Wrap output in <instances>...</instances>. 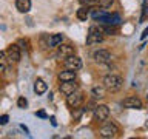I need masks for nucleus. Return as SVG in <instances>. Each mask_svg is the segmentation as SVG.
I'll list each match as a JSON object with an SVG mask.
<instances>
[{
	"instance_id": "bb28decb",
	"label": "nucleus",
	"mask_w": 148,
	"mask_h": 139,
	"mask_svg": "<svg viewBox=\"0 0 148 139\" xmlns=\"http://www.w3.org/2000/svg\"><path fill=\"white\" fill-rule=\"evenodd\" d=\"M37 116H39V118H46L45 111H39V113H37Z\"/></svg>"
},
{
	"instance_id": "9b49d317",
	"label": "nucleus",
	"mask_w": 148,
	"mask_h": 139,
	"mask_svg": "<svg viewBox=\"0 0 148 139\" xmlns=\"http://www.w3.org/2000/svg\"><path fill=\"white\" fill-rule=\"evenodd\" d=\"M92 57H94V60L97 63H108L111 60V54L110 51L106 50H97L94 54H92Z\"/></svg>"
},
{
	"instance_id": "5701e85b",
	"label": "nucleus",
	"mask_w": 148,
	"mask_h": 139,
	"mask_svg": "<svg viewBox=\"0 0 148 139\" xmlns=\"http://www.w3.org/2000/svg\"><path fill=\"white\" fill-rule=\"evenodd\" d=\"M26 104H28V100H26L23 96H20V97H18V100H17V105H18V108H25V107H26Z\"/></svg>"
},
{
	"instance_id": "39448f33",
	"label": "nucleus",
	"mask_w": 148,
	"mask_h": 139,
	"mask_svg": "<svg viewBox=\"0 0 148 139\" xmlns=\"http://www.w3.org/2000/svg\"><path fill=\"white\" fill-rule=\"evenodd\" d=\"M82 59L79 57V56H68V57L63 59V67L68 68V70H74V71H77V70L82 68Z\"/></svg>"
},
{
	"instance_id": "dca6fc26",
	"label": "nucleus",
	"mask_w": 148,
	"mask_h": 139,
	"mask_svg": "<svg viewBox=\"0 0 148 139\" xmlns=\"http://www.w3.org/2000/svg\"><path fill=\"white\" fill-rule=\"evenodd\" d=\"M90 11H91V8H88V6H82L80 9H77V19L79 20H83L85 22L88 17H90Z\"/></svg>"
},
{
	"instance_id": "f03ea898",
	"label": "nucleus",
	"mask_w": 148,
	"mask_h": 139,
	"mask_svg": "<svg viewBox=\"0 0 148 139\" xmlns=\"http://www.w3.org/2000/svg\"><path fill=\"white\" fill-rule=\"evenodd\" d=\"M117 133H119V127H117V124H116V122H113V120L105 122L100 127V130H99L100 138H105V139L116 138V136H117Z\"/></svg>"
},
{
	"instance_id": "393cba45",
	"label": "nucleus",
	"mask_w": 148,
	"mask_h": 139,
	"mask_svg": "<svg viewBox=\"0 0 148 139\" xmlns=\"http://www.w3.org/2000/svg\"><path fill=\"white\" fill-rule=\"evenodd\" d=\"M8 120H9V116H8V114L0 116V125H6V124H8Z\"/></svg>"
},
{
	"instance_id": "f8f14e48",
	"label": "nucleus",
	"mask_w": 148,
	"mask_h": 139,
	"mask_svg": "<svg viewBox=\"0 0 148 139\" xmlns=\"http://www.w3.org/2000/svg\"><path fill=\"white\" fill-rule=\"evenodd\" d=\"M59 81L60 82H66V81H76V71L74 70H65V71H60L59 73Z\"/></svg>"
},
{
	"instance_id": "1a4fd4ad",
	"label": "nucleus",
	"mask_w": 148,
	"mask_h": 139,
	"mask_svg": "<svg viewBox=\"0 0 148 139\" xmlns=\"http://www.w3.org/2000/svg\"><path fill=\"white\" fill-rule=\"evenodd\" d=\"M74 53H76V48L69 43H60L57 46V57L65 59V57H68V56H73Z\"/></svg>"
},
{
	"instance_id": "6e6552de",
	"label": "nucleus",
	"mask_w": 148,
	"mask_h": 139,
	"mask_svg": "<svg viewBox=\"0 0 148 139\" xmlns=\"http://www.w3.org/2000/svg\"><path fill=\"white\" fill-rule=\"evenodd\" d=\"M122 107L123 108H142V100L139 99L137 96H127L125 99L122 100Z\"/></svg>"
},
{
	"instance_id": "4be33fe9",
	"label": "nucleus",
	"mask_w": 148,
	"mask_h": 139,
	"mask_svg": "<svg viewBox=\"0 0 148 139\" xmlns=\"http://www.w3.org/2000/svg\"><path fill=\"white\" fill-rule=\"evenodd\" d=\"M92 94H94L96 97H103L105 91H103V88H100V87H94L92 88Z\"/></svg>"
},
{
	"instance_id": "6ab92c4d",
	"label": "nucleus",
	"mask_w": 148,
	"mask_h": 139,
	"mask_svg": "<svg viewBox=\"0 0 148 139\" xmlns=\"http://www.w3.org/2000/svg\"><path fill=\"white\" fill-rule=\"evenodd\" d=\"M102 31H103V34L114 36V34H117V26H114V25H105V26H102Z\"/></svg>"
},
{
	"instance_id": "b1692460",
	"label": "nucleus",
	"mask_w": 148,
	"mask_h": 139,
	"mask_svg": "<svg viewBox=\"0 0 148 139\" xmlns=\"http://www.w3.org/2000/svg\"><path fill=\"white\" fill-rule=\"evenodd\" d=\"M82 5H85V6H88V8H91L92 5H96V0H79Z\"/></svg>"
},
{
	"instance_id": "4468645a",
	"label": "nucleus",
	"mask_w": 148,
	"mask_h": 139,
	"mask_svg": "<svg viewBox=\"0 0 148 139\" xmlns=\"http://www.w3.org/2000/svg\"><path fill=\"white\" fill-rule=\"evenodd\" d=\"M46 90H48V85L45 83L43 79H36V82H34V91H36V94H43V93H46Z\"/></svg>"
},
{
	"instance_id": "f3484780",
	"label": "nucleus",
	"mask_w": 148,
	"mask_h": 139,
	"mask_svg": "<svg viewBox=\"0 0 148 139\" xmlns=\"http://www.w3.org/2000/svg\"><path fill=\"white\" fill-rule=\"evenodd\" d=\"M120 22H122V17H120L119 14H110L108 19H106L105 25H114V26H117Z\"/></svg>"
},
{
	"instance_id": "a878e982",
	"label": "nucleus",
	"mask_w": 148,
	"mask_h": 139,
	"mask_svg": "<svg viewBox=\"0 0 148 139\" xmlns=\"http://www.w3.org/2000/svg\"><path fill=\"white\" fill-rule=\"evenodd\" d=\"M147 36H148V28H145V30H143L142 36H140V39H142V40H143V39H147Z\"/></svg>"
},
{
	"instance_id": "a211bd4d",
	"label": "nucleus",
	"mask_w": 148,
	"mask_h": 139,
	"mask_svg": "<svg viewBox=\"0 0 148 139\" xmlns=\"http://www.w3.org/2000/svg\"><path fill=\"white\" fill-rule=\"evenodd\" d=\"M8 57H6V51H2L0 53V74L3 71H6V67H8Z\"/></svg>"
},
{
	"instance_id": "ddd939ff",
	"label": "nucleus",
	"mask_w": 148,
	"mask_h": 139,
	"mask_svg": "<svg viewBox=\"0 0 148 139\" xmlns=\"http://www.w3.org/2000/svg\"><path fill=\"white\" fill-rule=\"evenodd\" d=\"M16 8H17L18 12H23V14L29 12V9H31V0H16Z\"/></svg>"
},
{
	"instance_id": "cd10ccee",
	"label": "nucleus",
	"mask_w": 148,
	"mask_h": 139,
	"mask_svg": "<svg viewBox=\"0 0 148 139\" xmlns=\"http://www.w3.org/2000/svg\"><path fill=\"white\" fill-rule=\"evenodd\" d=\"M147 100H148V93H147Z\"/></svg>"
},
{
	"instance_id": "2eb2a0df",
	"label": "nucleus",
	"mask_w": 148,
	"mask_h": 139,
	"mask_svg": "<svg viewBox=\"0 0 148 139\" xmlns=\"http://www.w3.org/2000/svg\"><path fill=\"white\" fill-rule=\"evenodd\" d=\"M63 34H53V36H49V39H48V46L49 48H56V46H59L60 43L63 42Z\"/></svg>"
},
{
	"instance_id": "9d476101",
	"label": "nucleus",
	"mask_w": 148,
	"mask_h": 139,
	"mask_svg": "<svg viewBox=\"0 0 148 139\" xmlns=\"http://www.w3.org/2000/svg\"><path fill=\"white\" fill-rule=\"evenodd\" d=\"M77 88H79V85H77L74 81H66V82H62V83H60L59 90H60V93H62V94L68 96V94H71V93L77 91Z\"/></svg>"
},
{
	"instance_id": "423d86ee",
	"label": "nucleus",
	"mask_w": 148,
	"mask_h": 139,
	"mask_svg": "<svg viewBox=\"0 0 148 139\" xmlns=\"http://www.w3.org/2000/svg\"><path fill=\"white\" fill-rule=\"evenodd\" d=\"M6 57H8V60H11V62H14V63L20 62V59H22L20 46H18L17 43L9 45V46H8V50H6Z\"/></svg>"
},
{
	"instance_id": "7ed1b4c3",
	"label": "nucleus",
	"mask_w": 148,
	"mask_h": 139,
	"mask_svg": "<svg viewBox=\"0 0 148 139\" xmlns=\"http://www.w3.org/2000/svg\"><path fill=\"white\" fill-rule=\"evenodd\" d=\"M103 42V31L102 26H91L86 36V45H97Z\"/></svg>"
},
{
	"instance_id": "412c9836",
	"label": "nucleus",
	"mask_w": 148,
	"mask_h": 139,
	"mask_svg": "<svg viewBox=\"0 0 148 139\" xmlns=\"http://www.w3.org/2000/svg\"><path fill=\"white\" fill-rule=\"evenodd\" d=\"M148 19V3L145 2L142 6V16H140V22H145Z\"/></svg>"
},
{
	"instance_id": "0eeeda50",
	"label": "nucleus",
	"mask_w": 148,
	"mask_h": 139,
	"mask_svg": "<svg viewBox=\"0 0 148 139\" xmlns=\"http://www.w3.org/2000/svg\"><path fill=\"white\" fill-rule=\"evenodd\" d=\"M110 118V108L106 105H97L94 108V119L99 122H105Z\"/></svg>"
},
{
	"instance_id": "aec40b11",
	"label": "nucleus",
	"mask_w": 148,
	"mask_h": 139,
	"mask_svg": "<svg viewBox=\"0 0 148 139\" xmlns=\"http://www.w3.org/2000/svg\"><path fill=\"white\" fill-rule=\"evenodd\" d=\"M113 2L114 0H96V5H99L100 8H108V6H111L113 5Z\"/></svg>"
},
{
	"instance_id": "f257e3e1",
	"label": "nucleus",
	"mask_w": 148,
	"mask_h": 139,
	"mask_svg": "<svg viewBox=\"0 0 148 139\" xmlns=\"http://www.w3.org/2000/svg\"><path fill=\"white\" fill-rule=\"evenodd\" d=\"M103 88L108 91H119L120 88H122L123 85V79L117 76V74H106V76L103 77Z\"/></svg>"
},
{
	"instance_id": "20e7f679",
	"label": "nucleus",
	"mask_w": 148,
	"mask_h": 139,
	"mask_svg": "<svg viewBox=\"0 0 148 139\" xmlns=\"http://www.w3.org/2000/svg\"><path fill=\"white\" fill-rule=\"evenodd\" d=\"M83 104V94L79 91H74L71 93V94L66 96V105L69 107V108L76 110V108H80Z\"/></svg>"
}]
</instances>
